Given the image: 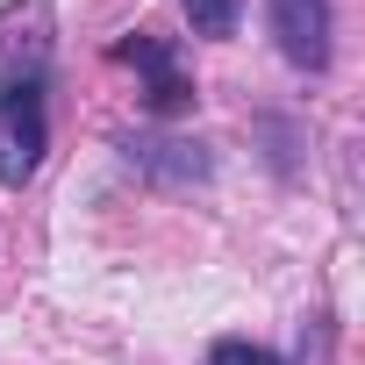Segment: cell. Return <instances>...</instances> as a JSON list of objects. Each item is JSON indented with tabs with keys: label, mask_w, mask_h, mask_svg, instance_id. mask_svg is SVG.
I'll return each instance as SVG.
<instances>
[{
	"label": "cell",
	"mask_w": 365,
	"mask_h": 365,
	"mask_svg": "<svg viewBox=\"0 0 365 365\" xmlns=\"http://www.w3.org/2000/svg\"><path fill=\"white\" fill-rule=\"evenodd\" d=\"M51 150V115H43V79L0 86V187H29Z\"/></svg>",
	"instance_id": "cell-1"
},
{
	"label": "cell",
	"mask_w": 365,
	"mask_h": 365,
	"mask_svg": "<svg viewBox=\"0 0 365 365\" xmlns=\"http://www.w3.org/2000/svg\"><path fill=\"white\" fill-rule=\"evenodd\" d=\"M272 8V36L287 51V65L322 72L329 65V0H265Z\"/></svg>",
	"instance_id": "cell-2"
},
{
	"label": "cell",
	"mask_w": 365,
	"mask_h": 365,
	"mask_svg": "<svg viewBox=\"0 0 365 365\" xmlns=\"http://www.w3.org/2000/svg\"><path fill=\"white\" fill-rule=\"evenodd\" d=\"M115 58L150 79V108H158V115H179V108L194 101V79L179 72V43H165V36H122Z\"/></svg>",
	"instance_id": "cell-3"
},
{
	"label": "cell",
	"mask_w": 365,
	"mask_h": 365,
	"mask_svg": "<svg viewBox=\"0 0 365 365\" xmlns=\"http://www.w3.org/2000/svg\"><path fill=\"white\" fill-rule=\"evenodd\" d=\"M179 8H187L194 36H237V22H244V0H179Z\"/></svg>",
	"instance_id": "cell-4"
},
{
	"label": "cell",
	"mask_w": 365,
	"mask_h": 365,
	"mask_svg": "<svg viewBox=\"0 0 365 365\" xmlns=\"http://www.w3.org/2000/svg\"><path fill=\"white\" fill-rule=\"evenodd\" d=\"M208 365H279V358L258 351V344H244V336H222V344L208 351Z\"/></svg>",
	"instance_id": "cell-5"
}]
</instances>
